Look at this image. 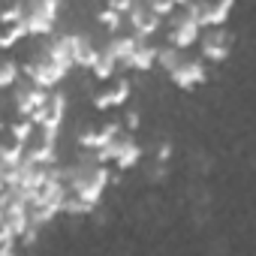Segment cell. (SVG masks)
I'll return each mask as SVG.
<instances>
[{
  "instance_id": "1",
  "label": "cell",
  "mask_w": 256,
  "mask_h": 256,
  "mask_svg": "<svg viewBox=\"0 0 256 256\" xmlns=\"http://www.w3.org/2000/svg\"><path fill=\"white\" fill-rule=\"evenodd\" d=\"M64 181L70 187V196H76V199L100 208L102 205V196H106V190H108V184L114 178H112V169L108 166L94 163V157L82 151V157L76 163H66L64 166Z\"/></svg>"
},
{
  "instance_id": "2",
  "label": "cell",
  "mask_w": 256,
  "mask_h": 256,
  "mask_svg": "<svg viewBox=\"0 0 256 256\" xmlns=\"http://www.w3.org/2000/svg\"><path fill=\"white\" fill-rule=\"evenodd\" d=\"M202 34H205V30L199 28V22H196V16H193V6H190V4H181V10L169 18L166 46H172V48H178V52H187V48L199 46Z\"/></svg>"
},
{
  "instance_id": "3",
  "label": "cell",
  "mask_w": 256,
  "mask_h": 256,
  "mask_svg": "<svg viewBox=\"0 0 256 256\" xmlns=\"http://www.w3.org/2000/svg\"><path fill=\"white\" fill-rule=\"evenodd\" d=\"M22 72H24V78L30 82V84H36V88H42V90H58V84L70 76V70L66 66H60L58 60H52V58H46L42 52H36L30 60H24L22 64Z\"/></svg>"
},
{
  "instance_id": "4",
  "label": "cell",
  "mask_w": 256,
  "mask_h": 256,
  "mask_svg": "<svg viewBox=\"0 0 256 256\" xmlns=\"http://www.w3.org/2000/svg\"><path fill=\"white\" fill-rule=\"evenodd\" d=\"M58 18H60V4L58 0H30L28 4V12H24V24H28V34L30 36H54V28H58Z\"/></svg>"
},
{
  "instance_id": "5",
  "label": "cell",
  "mask_w": 256,
  "mask_h": 256,
  "mask_svg": "<svg viewBox=\"0 0 256 256\" xmlns=\"http://www.w3.org/2000/svg\"><path fill=\"white\" fill-rule=\"evenodd\" d=\"M66 108H70L66 94H64V90H54V94L48 96L46 108L34 118L40 136H46V139H52V142H58V139H60V126H64V120H66Z\"/></svg>"
},
{
  "instance_id": "6",
  "label": "cell",
  "mask_w": 256,
  "mask_h": 256,
  "mask_svg": "<svg viewBox=\"0 0 256 256\" xmlns=\"http://www.w3.org/2000/svg\"><path fill=\"white\" fill-rule=\"evenodd\" d=\"M124 133H126V130H124L120 120H106V124H100V126H88V130H82L76 142H78V148H82L84 154H100V151H106L108 145H114Z\"/></svg>"
},
{
  "instance_id": "7",
  "label": "cell",
  "mask_w": 256,
  "mask_h": 256,
  "mask_svg": "<svg viewBox=\"0 0 256 256\" xmlns=\"http://www.w3.org/2000/svg\"><path fill=\"white\" fill-rule=\"evenodd\" d=\"M54 94V90H52ZM48 90H42V88H36V84H30L28 78L12 90V108H16V118H24V120H34L42 108H46V102H48V96H52Z\"/></svg>"
},
{
  "instance_id": "8",
  "label": "cell",
  "mask_w": 256,
  "mask_h": 256,
  "mask_svg": "<svg viewBox=\"0 0 256 256\" xmlns=\"http://www.w3.org/2000/svg\"><path fill=\"white\" fill-rule=\"evenodd\" d=\"M232 42H235V36H232V30H226V28L205 30L202 40H199V54H202V60H208V64H223V60H229V54H232Z\"/></svg>"
},
{
  "instance_id": "9",
  "label": "cell",
  "mask_w": 256,
  "mask_h": 256,
  "mask_svg": "<svg viewBox=\"0 0 256 256\" xmlns=\"http://www.w3.org/2000/svg\"><path fill=\"white\" fill-rule=\"evenodd\" d=\"M193 16L199 22L202 30H214V28H226L229 16H232V0H202V4H190Z\"/></svg>"
},
{
  "instance_id": "10",
  "label": "cell",
  "mask_w": 256,
  "mask_h": 256,
  "mask_svg": "<svg viewBox=\"0 0 256 256\" xmlns=\"http://www.w3.org/2000/svg\"><path fill=\"white\" fill-rule=\"evenodd\" d=\"M126 24H130V34H133V36H139L142 42H148L154 34H160V28H163L166 22H163L148 4H136L133 12L126 16Z\"/></svg>"
},
{
  "instance_id": "11",
  "label": "cell",
  "mask_w": 256,
  "mask_h": 256,
  "mask_svg": "<svg viewBox=\"0 0 256 256\" xmlns=\"http://www.w3.org/2000/svg\"><path fill=\"white\" fill-rule=\"evenodd\" d=\"M169 82L181 90H196L208 82V66L202 58H184V64L169 76Z\"/></svg>"
},
{
  "instance_id": "12",
  "label": "cell",
  "mask_w": 256,
  "mask_h": 256,
  "mask_svg": "<svg viewBox=\"0 0 256 256\" xmlns=\"http://www.w3.org/2000/svg\"><path fill=\"white\" fill-rule=\"evenodd\" d=\"M130 94H133V84H130V78H118L112 88H106V90H100V94L94 96V108H96V112L120 108V106H126V102H130Z\"/></svg>"
},
{
  "instance_id": "13",
  "label": "cell",
  "mask_w": 256,
  "mask_h": 256,
  "mask_svg": "<svg viewBox=\"0 0 256 256\" xmlns=\"http://www.w3.org/2000/svg\"><path fill=\"white\" fill-rule=\"evenodd\" d=\"M139 46H142V40L133 36V34H118V36H108L106 40V48L114 54V60L120 64V70L130 66V60H133V54H136Z\"/></svg>"
},
{
  "instance_id": "14",
  "label": "cell",
  "mask_w": 256,
  "mask_h": 256,
  "mask_svg": "<svg viewBox=\"0 0 256 256\" xmlns=\"http://www.w3.org/2000/svg\"><path fill=\"white\" fill-rule=\"evenodd\" d=\"M157 54H160V46H151V42H142L130 60V66L126 70H133V72H154L157 70Z\"/></svg>"
},
{
  "instance_id": "15",
  "label": "cell",
  "mask_w": 256,
  "mask_h": 256,
  "mask_svg": "<svg viewBox=\"0 0 256 256\" xmlns=\"http://www.w3.org/2000/svg\"><path fill=\"white\" fill-rule=\"evenodd\" d=\"M118 70H120V64L114 60V54H112V52L106 48V42H102V46H100V52H96V60H94V66H90L88 72H90L96 82H108Z\"/></svg>"
},
{
  "instance_id": "16",
  "label": "cell",
  "mask_w": 256,
  "mask_h": 256,
  "mask_svg": "<svg viewBox=\"0 0 256 256\" xmlns=\"http://www.w3.org/2000/svg\"><path fill=\"white\" fill-rule=\"evenodd\" d=\"M36 124L34 120H24V118H16V120H10L6 124V136L10 139H16L18 145H24V148H30L34 145V139H36Z\"/></svg>"
},
{
  "instance_id": "17",
  "label": "cell",
  "mask_w": 256,
  "mask_h": 256,
  "mask_svg": "<svg viewBox=\"0 0 256 256\" xmlns=\"http://www.w3.org/2000/svg\"><path fill=\"white\" fill-rule=\"evenodd\" d=\"M22 78H24V72H22V64L16 58H6L0 64V88L4 90H16L22 84Z\"/></svg>"
},
{
  "instance_id": "18",
  "label": "cell",
  "mask_w": 256,
  "mask_h": 256,
  "mask_svg": "<svg viewBox=\"0 0 256 256\" xmlns=\"http://www.w3.org/2000/svg\"><path fill=\"white\" fill-rule=\"evenodd\" d=\"M184 64V52H178V48H172V46H160V54H157V66L166 72V76H172L178 66Z\"/></svg>"
},
{
  "instance_id": "19",
  "label": "cell",
  "mask_w": 256,
  "mask_h": 256,
  "mask_svg": "<svg viewBox=\"0 0 256 256\" xmlns=\"http://www.w3.org/2000/svg\"><path fill=\"white\" fill-rule=\"evenodd\" d=\"M96 24H102V28L108 30V36H118V34H120V28L126 24V18L106 6V10H100V12H96Z\"/></svg>"
},
{
  "instance_id": "20",
  "label": "cell",
  "mask_w": 256,
  "mask_h": 256,
  "mask_svg": "<svg viewBox=\"0 0 256 256\" xmlns=\"http://www.w3.org/2000/svg\"><path fill=\"white\" fill-rule=\"evenodd\" d=\"M30 34H28V24L22 22V24H12V28H4V34H0V48H16L22 40H28Z\"/></svg>"
},
{
  "instance_id": "21",
  "label": "cell",
  "mask_w": 256,
  "mask_h": 256,
  "mask_svg": "<svg viewBox=\"0 0 256 256\" xmlns=\"http://www.w3.org/2000/svg\"><path fill=\"white\" fill-rule=\"evenodd\" d=\"M24 12H28V4H22V0H16V4H10L4 12H0V24L4 28H12V24H22L24 22Z\"/></svg>"
},
{
  "instance_id": "22",
  "label": "cell",
  "mask_w": 256,
  "mask_h": 256,
  "mask_svg": "<svg viewBox=\"0 0 256 256\" xmlns=\"http://www.w3.org/2000/svg\"><path fill=\"white\" fill-rule=\"evenodd\" d=\"M64 214H66V217H76V220H84V217H94L96 208L88 205V202H82V199H76V196H70L66 205H64Z\"/></svg>"
},
{
  "instance_id": "23",
  "label": "cell",
  "mask_w": 256,
  "mask_h": 256,
  "mask_svg": "<svg viewBox=\"0 0 256 256\" xmlns=\"http://www.w3.org/2000/svg\"><path fill=\"white\" fill-rule=\"evenodd\" d=\"M148 6H151L163 22H169V18L181 10V4H175V0H148Z\"/></svg>"
},
{
  "instance_id": "24",
  "label": "cell",
  "mask_w": 256,
  "mask_h": 256,
  "mask_svg": "<svg viewBox=\"0 0 256 256\" xmlns=\"http://www.w3.org/2000/svg\"><path fill=\"white\" fill-rule=\"evenodd\" d=\"M172 154H175V145H172L169 139H163V142L154 148V163H163V166H166V163L172 160Z\"/></svg>"
},
{
  "instance_id": "25",
  "label": "cell",
  "mask_w": 256,
  "mask_h": 256,
  "mask_svg": "<svg viewBox=\"0 0 256 256\" xmlns=\"http://www.w3.org/2000/svg\"><path fill=\"white\" fill-rule=\"evenodd\" d=\"M120 124H124V130H126V133H136V130H139V124H142V118H139V112H136V108H130V112L124 114V120H120Z\"/></svg>"
},
{
  "instance_id": "26",
  "label": "cell",
  "mask_w": 256,
  "mask_h": 256,
  "mask_svg": "<svg viewBox=\"0 0 256 256\" xmlns=\"http://www.w3.org/2000/svg\"><path fill=\"white\" fill-rule=\"evenodd\" d=\"M36 241H40V226H30V229H28V232L18 238V244H22V247H28V250H30Z\"/></svg>"
},
{
  "instance_id": "27",
  "label": "cell",
  "mask_w": 256,
  "mask_h": 256,
  "mask_svg": "<svg viewBox=\"0 0 256 256\" xmlns=\"http://www.w3.org/2000/svg\"><path fill=\"white\" fill-rule=\"evenodd\" d=\"M166 175H169V169H166L163 163H154V166H151V172H148V181H151V184H157V181H163Z\"/></svg>"
}]
</instances>
